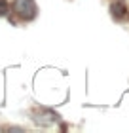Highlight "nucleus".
<instances>
[{"label": "nucleus", "mask_w": 129, "mask_h": 133, "mask_svg": "<svg viewBox=\"0 0 129 133\" xmlns=\"http://www.w3.org/2000/svg\"><path fill=\"white\" fill-rule=\"evenodd\" d=\"M13 14L23 21H32L36 14H38V8H36L34 0H13Z\"/></svg>", "instance_id": "nucleus-1"}, {"label": "nucleus", "mask_w": 129, "mask_h": 133, "mask_svg": "<svg viewBox=\"0 0 129 133\" xmlns=\"http://www.w3.org/2000/svg\"><path fill=\"white\" fill-rule=\"evenodd\" d=\"M125 11H127V8H125L124 2H112V4H110V14H112L114 19L120 21L121 17L125 15Z\"/></svg>", "instance_id": "nucleus-2"}, {"label": "nucleus", "mask_w": 129, "mask_h": 133, "mask_svg": "<svg viewBox=\"0 0 129 133\" xmlns=\"http://www.w3.org/2000/svg\"><path fill=\"white\" fill-rule=\"evenodd\" d=\"M8 11H10L8 0H0V17H2V15H8Z\"/></svg>", "instance_id": "nucleus-3"}]
</instances>
